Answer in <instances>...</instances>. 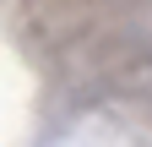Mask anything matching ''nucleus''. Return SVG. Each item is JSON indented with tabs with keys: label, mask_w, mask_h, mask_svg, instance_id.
Here are the masks:
<instances>
[]
</instances>
